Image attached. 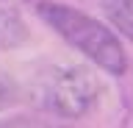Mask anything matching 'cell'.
<instances>
[{
  "instance_id": "obj_5",
  "label": "cell",
  "mask_w": 133,
  "mask_h": 128,
  "mask_svg": "<svg viewBox=\"0 0 133 128\" xmlns=\"http://www.w3.org/2000/svg\"><path fill=\"white\" fill-rule=\"evenodd\" d=\"M17 100V84L0 70V109H6Z\"/></svg>"
},
{
  "instance_id": "obj_1",
  "label": "cell",
  "mask_w": 133,
  "mask_h": 128,
  "mask_svg": "<svg viewBox=\"0 0 133 128\" xmlns=\"http://www.w3.org/2000/svg\"><path fill=\"white\" fill-rule=\"evenodd\" d=\"M39 14L44 17V22L61 39H66L72 47H78L83 56H89L105 72L122 75L125 70H128L125 47L94 17H89V14H83L78 9H69V6H61V3H50V0H42L39 3Z\"/></svg>"
},
{
  "instance_id": "obj_6",
  "label": "cell",
  "mask_w": 133,
  "mask_h": 128,
  "mask_svg": "<svg viewBox=\"0 0 133 128\" xmlns=\"http://www.w3.org/2000/svg\"><path fill=\"white\" fill-rule=\"evenodd\" d=\"M0 128H53V125L36 123V120H11V123H6V125H0Z\"/></svg>"
},
{
  "instance_id": "obj_3",
  "label": "cell",
  "mask_w": 133,
  "mask_h": 128,
  "mask_svg": "<svg viewBox=\"0 0 133 128\" xmlns=\"http://www.w3.org/2000/svg\"><path fill=\"white\" fill-rule=\"evenodd\" d=\"M28 42V25L11 9L0 11V47H19Z\"/></svg>"
},
{
  "instance_id": "obj_4",
  "label": "cell",
  "mask_w": 133,
  "mask_h": 128,
  "mask_svg": "<svg viewBox=\"0 0 133 128\" xmlns=\"http://www.w3.org/2000/svg\"><path fill=\"white\" fill-rule=\"evenodd\" d=\"M103 9L116 31L133 39V0H103Z\"/></svg>"
},
{
  "instance_id": "obj_2",
  "label": "cell",
  "mask_w": 133,
  "mask_h": 128,
  "mask_svg": "<svg viewBox=\"0 0 133 128\" xmlns=\"http://www.w3.org/2000/svg\"><path fill=\"white\" fill-rule=\"evenodd\" d=\"M97 92H100V84L94 72H89L86 67H69L56 72L53 81L47 84V106L58 117L75 120L89 111Z\"/></svg>"
}]
</instances>
